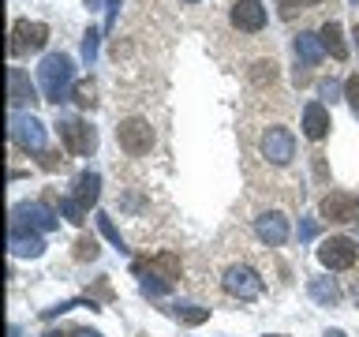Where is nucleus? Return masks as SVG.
Returning <instances> with one entry per match:
<instances>
[{"mask_svg":"<svg viewBox=\"0 0 359 337\" xmlns=\"http://www.w3.org/2000/svg\"><path fill=\"white\" fill-rule=\"evenodd\" d=\"M38 86H41L45 101H53V105L67 101L75 90V60L67 53H49L38 67Z\"/></svg>","mask_w":359,"mask_h":337,"instance_id":"nucleus-1","label":"nucleus"},{"mask_svg":"<svg viewBox=\"0 0 359 337\" xmlns=\"http://www.w3.org/2000/svg\"><path fill=\"white\" fill-rule=\"evenodd\" d=\"M333 120H330V109L322 105V101H311L307 109H303V135H307L311 143H322L325 135H330Z\"/></svg>","mask_w":359,"mask_h":337,"instance_id":"nucleus-13","label":"nucleus"},{"mask_svg":"<svg viewBox=\"0 0 359 337\" xmlns=\"http://www.w3.org/2000/svg\"><path fill=\"white\" fill-rule=\"evenodd\" d=\"M60 139L67 146V154H75V157H86L97 150V131L86 120H60Z\"/></svg>","mask_w":359,"mask_h":337,"instance_id":"nucleus-7","label":"nucleus"},{"mask_svg":"<svg viewBox=\"0 0 359 337\" xmlns=\"http://www.w3.org/2000/svg\"><path fill=\"white\" fill-rule=\"evenodd\" d=\"M221 285H224V292H229L232 300H243V303H247V300H258V296H262L266 281L258 277V270L243 266V263H236V266H229V270H224Z\"/></svg>","mask_w":359,"mask_h":337,"instance_id":"nucleus-2","label":"nucleus"},{"mask_svg":"<svg viewBox=\"0 0 359 337\" xmlns=\"http://www.w3.org/2000/svg\"><path fill=\"white\" fill-rule=\"evenodd\" d=\"M168 289H172V281H165V277H142V292L146 296H168Z\"/></svg>","mask_w":359,"mask_h":337,"instance_id":"nucleus-26","label":"nucleus"},{"mask_svg":"<svg viewBox=\"0 0 359 337\" xmlns=\"http://www.w3.org/2000/svg\"><path fill=\"white\" fill-rule=\"evenodd\" d=\"M232 27L240 34H258L266 27V8L262 0H236L232 4Z\"/></svg>","mask_w":359,"mask_h":337,"instance_id":"nucleus-11","label":"nucleus"},{"mask_svg":"<svg viewBox=\"0 0 359 337\" xmlns=\"http://www.w3.org/2000/svg\"><path fill=\"white\" fill-rule=\"evenodd\" d=\"M45 41H49V27H45V22L19 19L15 27H11L8 53H11V56H27V53H38V49H45Z\"/></svg>","mask_w":359,"mask_h":337,"instance_id":"nucleus-3","label":"nucleus"},{"mask_svg":"<svg viewBox=\"0 0 359 337\" xmlns=\"http://www.w3.org/2000/svg\"><path fill=\"white\" fill-rule=\"evenodd\" d=\"M318 41H322V49L330 53L333 60H348V41H344V30H341V22H337V19H330L318 30Z\"/></svg>","mask_w":359,"mask_h":337,"instance_id":"nucleus-18","label":"nucleus"},{"mask_svg":"<svg viewBox=\"0 0 359 337\" xmlns=\"http://www.w3.org/2000/svg\"><path fill=\"white\" fill-rule=\"evenodd\" d=\"M262 157L269 165H288L292 157H296V135H292L288 128H280V124L266 128V135H262Z\"/></svg>","mask_w":359,"mask_h":337,"instance_id":"nucleus-4","label":"nucleus"},{"mask_svg":"<svg viewBox=\"0 0 359 337\" xmlns=\"http://www.w3.org/2000/svg\"><path fill=\"white\" fill-rule=\"evenodd\" d=\"M97 195H101V176L97 173H90V168H83L75 180H72V199L79 202V206H94L97 202Z\"/></svg>","mask_w":359,"mask_h":337,"instance_id":"nucleus-16","label":"nucleus"},{"mask_svg":"<svg viewBox=\"0 0 359 337\" xmlns=\"http://www.w3.org/2000/svg\"><path fill=\"white\" fill-rule=\"evenodd\" d=\"M72 333H75V337H101L97 330H90V326H79V330H72Z\"/></svg>","mask_w":359,"mask_h":337,"instance_id":"nucleus-33","label":"nucleus"},{"mask_svg":"<svg viewBox=\"0 0 359 337\" xmlns=\"http://www.w3.org/2000/svg\"><path fill=\"white\" fill-rule=\"evenodd\" d=\"M11 225H30V229H38V232H49L60 225V218H56L49 206H41V202H19V206L11 210Z\"/></svg>","mask_w":359,"mask_h":337,"instance_id":"nucleus-9","label":"nucleus"},{"mask_svg":"<svg viewBox=\"0 0 359 337\" xmlns=\"http://www.w3.org/2000/svg\"><path fill=\"white\" fill-rule=\"evenodd\" d=\"M296 11H299V0H277V15L280 19H296Z\"/></svg>","mask_w":359,"mask_h":337,"instance_id":"nucleus-31","label":"nucleus"},{"mask_svg":"<svg viewBox=\"0 0 359 337\" xmlns=\"http://www.w3.org/2000/svg\"><path fill=\"white\" fill-rule=\"evenodd\" d=\"M116 139H120V146H123V150H128L131 157H139V154H150V146H154V128H150V124H146L142 117H131V120H120Z\"/></svg>","mask_w":359,"mask_h":337,"instance_id":"nucleus-5","label":"nucleus"},{"mask_svg":"<svg viewBox=\"0 0 359 337\" xmlns=\"http://www.w3.org/2000/svg\"><path fill=\"white\" fill-rule=\"evenodd\" d=\"M322 337H348V333H344V330H325Z\"/></svg>","mask_w":359,"mask_h":337,"instance_id":"nucleus-34","label":"nucleus"},{"mask_svg":"<svg viewBox=\"0 0 359 337\" xmlns=\"http://www.w3.org/2000/svg\"><path fill=\"white\" fill-rule=\"evenodd\" d=\"M157 274V277H165V281H176L180 274H184V263H180V255L176 251H161V255H154V258H146V263H135V274Z\"/></svg>","mask_w":359,"mask_h":337,"instance_id":"nucleus-14","label":"nucleus"},{"mask_svg":"<svg viewBox=\"0 0 359 337\" xmlns=\"http://www.w3.org/2000/svg\"><path fill=\"white\" fill-rule=\"evenodd\" d=\"M97 41H101V34L90 27V30L83 34V60H86V64H94V60H97Z\"/></svg>","mask_w":359,"mask_h":337,"instance_id":"nucleus-27","label":"nucleus"},{"mask_svg":"<svg viewBox=\"0 0 359 337\" xmlns=\"http://www.w3.org/2000/svg\"><path fill=\"white\" fill-rule=\"evenodd\" d=\"M344 98H348V105H352V112L359 117V75H348V83H344Z\"/></svg>","mask_w":359,"mask_h":337,"instance_id":"nucleus-28","label":"nucleus"},{"mask_svg":"<svg viewBox=\"0 0 359 337\" xmlns=\"http://www.w3.org/2000/svg\"><path fill=\"white\" fill-rule=\"evenodd\" d=\"M352 38H355V45H359V22H355V30H352Z\"/></svg>","mask_w":359,"mask_h":337,"instance_id":"nucleus-38","label":"nucleus"},{"mask_svg":"<svg viewBox=\"0 0 359 337\" xmlns=\"http://www.w3.org/2000/svg\"><path fill=\"white\" fill-rule=\"evenodd\" d=\"M184 4H198V0H184Z\"/></svg>","mask_w":359,"mask_h":337,"instance_id":"nucleus-41","label":"nucleus"},{"mask_svg":"<svg viewBox=\"0 0 359 337\" xmlns=\"http://www.w3.org/2000/svg\"><path fill=\"white\" fill-rule=\"evenodd\" d=\"M8 244H11V255H19V258H38L45 251V240L38 232H27V225H11Z\"/></svg>","mask_w":359,"mask_h":337,"instance_id":"nucleus-15","label":"nucleus"},{"mask_svg":"<svg viewBox=\"0 0 359 337\" xmlns=\"http://www.w3.org/2000/svg\"><path fill=\"white\" fill-rule=\"evenodd\" d=\"M299 4H307V8H314V4H322V0H299Z\"/></svg>","mask_w":359,"mask_h":337,"instance_id":"nucleus-36","label":"nucleus"},{"mask_svg":"<svg viewBox=\"0 0 359 337\" xmlns=\"http://www.w3.org/2000/svg\"><path fill=\"white\" fill-rule=\"evenodd\" d=\"M322 218L325 221H355L359 218V199L355 195H348V191H330V195L322 199Z\"/></svg>","mask_w":359,"mask_h":337,"instance_id":"nucleus-10","label":"nucleus"},{"mask_svg":"<svg viewBox=\"0 0 359 337\" xmlns=\"http://www.w3.org/2000/svg\"><path fill=\"white\" fill-rule=\"evenodd\" d=\"M255 236L269 247H280L288 240V218L280 210H269V213H258L255 218Z\"/></svg>","mask_w":359,"mask_h":337,"instance_id":"nucleus-12","label":"nucleus"},{"mask_svg":"<svg viewBox=\"0 0 359 337\" xmlns=\"http://www.w3.org/2000/svg\"><path fill=\"white\" fill-rule=\"evenodd\" d=\"M86 206H79V202L72 199V195H67V199H60V218H67V221H72V225H83L86 221Z\"/></svg>","mask_w":359,"mask_h":337,"instance_id":"nucleus-24","label":"nucleus"},{"mask_svg":"<svg viewBox=\"0 0 359 337\" xmlns=\"http://www.w3.org/2000/svg\"><path fill=\"white\" fill-rule=\"evenodd\" d=\"M355 255H359V247H355V240H348V236H330V240L318 244V263L325 270H348V266H355Z\"/></svg>","mask_w":359,"mask_h":337,"instance_id":"nucleus-6","label":"nucleus"},{"mask_svg":"<svg viewBox=\"0 0 359 337\" xmlns=\"http://www.w3.org/2000/svg\"><path fill=\"white\" fill-rule=\"evenodd\" d=\"M11 139H15L22 150H34V154H41L45 150V124L38 117H30V112H15L11 117Z\"/></svg>","mask_w":359,"mask_h":337,"instance_id":"nucleus-8","label":"nucleus"},{"mask_svg":"<svg viewBox=\"0 0 359 337\" xmlns=\"http://www.w3.org/2000/svg\"><path fill=\"white\" fill-rule=\"evenodd\" d=\"M45 337H75V333H45Z\"/></svg>","mask_w":359,"mask_h":337,"instance_id":"nucleus-39","label":"nucleus"},{"mask_svg":"<svg viewBox=\"0 0 359 337\" xmlns=\"http://www.w3.org/2000/svg\"><path fill=\"white\" fill-rule=\"evenodd\" d=\"M307 292H311V300H318V303H325V308H333L337 300H341V289L333 285L330 277H311V285H307Z\"/></svg>","mask_w":359,"mask_h":337,"instance_id":"nucleus-20","label":"nucleus"},{"mask_svg":"<svg viewBox=\"0 0 359 337\" xmlns=\"http://www.w3.org/2000/svg\"><path fill=\"white\" fill-rule=\"evenodd\" d=\"M172 315L184 326H202L210 319V308H198V303H180V308H172Z\"/></svg>","mask_w":359,"mask_h":337,"instance_id":"nucleus-21","label":"nucleus"},{"mask_svg":"<svg viewBox=\"0 0 359 337\" xmlns=\"http://www.w3.org/2000/svg\"><path fill=\"white\" fill-rule=\"evenodd\" d=\"M101 4H105V0H86V8H90V11H94V8H101Z\"/></svg>","mask_w":359,"mask_h":337,"instance_id":"nucleus-35","label":"nucleus"},{"mask_svg":"<svg viewBox=\"0 0 359 337\" xmlns=\"http://www.w3.org/2000/svg\"><path fill=\"white\" fill-rule=\"evenodd\" d=\"M337 90H344V86H337V83H322V94H325V98H330V101L337 98Z\"/></svg>","mask_w":359,"mask_h":337,"instance_id":"nucleus-32","label":"nucleus"},{"mask_svg":"<svg viewBox=\"0 0 359 337\" xmlns=\"http://www.w3.org/2000/svg\"><path fill=\"white\" fill-rule=\"evenodd\" d=\"M266 337H285V333H266Z\"/></svg>","mask_w":359,"mask_h":337,"instance_id":"nucleus-40","label":"nucleus"},{"mask_svg":"<svg viewBox=\"0 0 359 337\" xmlns=\"http://www.w3.org/2000/svg\"><path fill=\"white\" fill-rule=\"evenodd\" d=\"M322 41H318V34H299V38H296V56H299V60L303 64H307V67H314V64H318L322 60Z\"/></svg>","mask_w":359,"mask_h":337,"instance_id":"nucleus-19","label":"nucleus"},{"mask_svg":"<svg viewBox=\"0 0 359 337\" xmlns=\"http://www.w3.org/2000/svg\"><path fill=\"white\" fill-rule=\"evenodd\" d=\"M266 79H269V83L277 79V64L273 60H258L255 64V83H266Z\"/></svg>","mask_w":359,"mask_h":337,"instance_id":"nucleus-29","label":"nucleus"},{"mask_svg":"<svg viewBox=\"0 0 359 337\" xmlns=\"http://www.w3.org/2000/svg\"><path fill=\"white\" fill-rule=\"evenodd\" d=\"M97 218V229L105 232V240H112V247H120V251H128V247H123V240H120V232H116V225H112V218L109 213H94Z\"/></svg>","mask_w":359,"mask_h":337,"instance_id":"nucleus-25","label":"nucleus"},{"mask_svg":"<svg viewBox=\"0 0 359 337\" xmlns=\"http://www.w3.org/2000/svg\"><path fill=\"white\" fill-rule=\"evenodd\" d=\"M97 255H101V247H97L94 236H79V240H75V258H79V263H94Z\"/></svg>","mask_w":359,"mask_h":337,"instance_id":"nucleus-23","label":"nucleus"},{"mask_svg":"<svg viewBox=\"0 0 359 337\" xmlns=\"http://www.w3.org/2000/svg\"><path fill=\"white\" fill-rule=\"evenodd\" d=\"M8 101L11 109H22L27 101H34V83L22 67H8Z\"/></svg>","mask_w":359,"mask_h":337,"instance_id":"nucleus-17","label":"nucleus"},{"mask_svg":"<svg viewBox=\"0 0 359 337\" xmlns=\"http://www.w3.org/2000/svg\"><path fill=\"white\" fill-rule=\"evenodd\" d=\"M314 236H318V221H314V218H303V221H299V240L307 244V240H314Z\"/></svg>","mask_w":359,"mask_h":337,"instance_id":"nucleus-30","label":"nucleus"},{"mask_svg":"<svg viewBox=\"0 0 359 337\" xmlns=\"http://www.w3.org/2000/svg\"><path fill=\"white\" fill-rule=\"evenodd\" d=\"M8 337H19V326H11V330H8Z\"/></svg>","mask_w":359,"mask_h":337,"instance_id":"nucleus-37","label":"nucleus"},{"mask_svg":"<svg viewBox=\"0 0 359 337\" xmlns=\"http://www.w3.org/2000/svg\"><path fill=\"white\" fill-rule=\"evenodd\" d=\"M72 101H75L79 109H94V101H97V86H94V79H83V83H75Z\"/></svg>","mask_w":359,"mask_h":337,"instance_id":"nucleus-22","label":"nucleus"}]
</instances>
